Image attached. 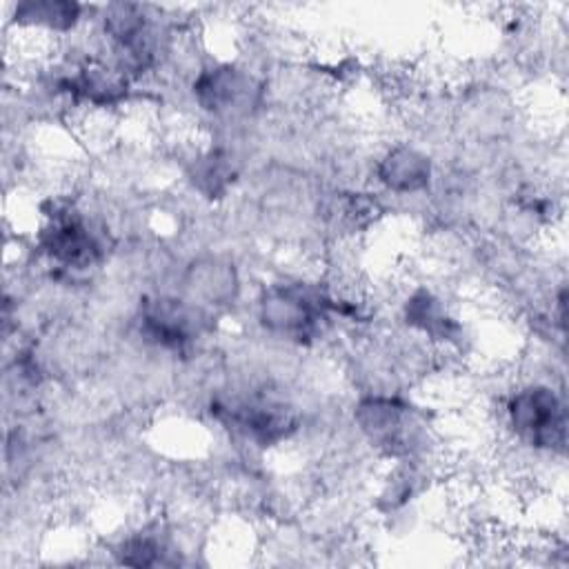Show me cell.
I'll return each mask as SVG.
<instances>
[{"label": "cell", "instance_id": "6da1fadb", "mask_svg": "<svg viewBox=\"0 0 569 569\" xmlns=\"http://www.w3.org/2000/svg\"><path fill=\"white\" fill-rule=\"evenodd\" d=\"M342 300L320 284L307 280L269 282L258 296V320L267 333L293 345L313 342L331 322L342 316Z\"/></svg>", "mask_w": 569, "mask_h": 569}, {"label": "cell", "instance_id": "7a4b0ae2", "mask_svg": "<svg viewBox=\"0 0 569 569\" xmlns=\"http://www.w3.org/2000/svg\"><path fill=\"white\" fill-rule=\"evenodd\" d=\"M502 420L509 436L540 453H565L567 402L562 391L549 382H522L507 393Z\"/></svg>", "mask_w": 569, "mask_h": 569}, {"label": "cell", "instance_id": "3957f363", "mask_svg": "<svg viewBox=\"0 0 569 569\" xmlns=\"http://www.w3.org/2000/svg\"><path fill=\"white\" fill-rule=\"evenodd\" d=\"M36 249L60 271H84L102 262L107 242L102 229L76 204L53 202L36 231Z\"/></svg>", "mask_w": 569, "mask_h": 569}, {"label": "cell", "instance_id": "277c9868", "mask_svg": "<svg viewBox=\"0 0 569 569\" xmlns=\"http://www.w3.org/2000/svg\"><path fill=\"white\" fill-rule=\"evenodd\" d=\"M353 422L373 449L398 462H409L422 451L427 431L418 411L400 396L369 393L353 407Z\"/></svg>", "mask_w": 569, "mask_h": 569}, {"label": "cell", "instance_id": "5b68a950", "mask_svg": "<svg viewBox=\"0 0 569 569\" xmlns=\"http://www.w3.org/2000/svg\"><path fill=\"white\" fill-rule=\"evenodd\" d=\"M196 104L218 120H242L260 111L264 82L238 62H211L191 82Z\"/></svg>", "mask_w": 569, "mask_h": 569}, {"label": "cell", "instance_id": "8992f818", "mask_svg": "<svg viewBox=\"0 0 569 569\" xmlns=\"http://www.w3.org/2000/svg\"><path fill=\"white\" fill-rule=\"evenodd\" d=\"M204 311L178 296H151L138 307L136 327L144 342L162 351H184L204 333Z\"/></svg>", "mask_w": 569, "mask_h": 569}, {"label": "cell", "instance_id": "52a82bcc", "mask_svg": "<svg viewBox=\"0 0 569 569\" xmlns=\"http://www.w3.org/2000/svg\"><path fill=\"white\" fill-rule=\"evenodd\" d=\"M373 176L391 193H422L433 182V160L427 151L400 142L380 153Z\"/></svg>", "mask_w": 569, "mask_h": 569}, {"label": "cell", "instance_id": "ba28073f", "mask_svg": "<svg viewBox=\"0 0 569 569\" xmlns=\"http://www.w3.org/2000/svg\"><path fill=\"white\" fill-rule=\"evenodd\" d=\"M405 325L436 345H456L462 336V325L449 313L442 298L429 289H416L402 305Z\"/></svg>", "mask_w": 569, "mask_h": 569}, {"label": "cell", "instance_id": "9c48e42d", "mask_svg": "<svg viewBox=\"0 0 569 569\" xmlns=\"http://www.w3.org/2000/svg\"><path fill=\"white\" fill-rule=\"evenodd\" d=\"M84 7L64 0H27L13 4V24L20 31H38L44 36H64L78 29Z\"/></svg>", "mask_w": 569, "mask_h": 569}, {"label": "cell", "instance_id": "30bf717a", "mask_svg": "<svg viewBox=\"0 0 569 569\" xmlns=\"http://www.w3.org/2000/svg\"><path fill=\"white\" fill-rule=\"evenodd\" d=\"M173 545L167 536V531L158 525H147L138 531H131L124 536L113 553L118 556V562L133 565V567H153V565H173L178 560L171 558Z\"/></svg>", "mask_w": 569, "mask_h": 569}, {"label": "cell", "instance_id": "8fae6325", "mask_svg": "<svg viewBox=\"0 0 569 569\" xmlns=\"http://www.w3.org/2000/svg\"><path fill=\"white\" fill-rule=\"evenodd\" d=\"M191 300H202V305H222L233 298L238 289V278L233 264L222 260H204L191 269L187 284Z\"/></svg>", "mask_w": 569, "mask_h": 569}, {"label": "cell", "instance_id": "7c38bea8", "mask_svg": "<svg viewBox=\"0 0 569 569\" xmlns=\"http://www.w3.org/2000/svg\"><path fill=\"white\" fill-rule=\"evenodd\" d=\"M189 180L204 198H222L236 180V167L231 156L222 149H207L198 153L189 169Z\"/></svg>", "mask_w": 569, "mask_h": 569}]
</instances>
